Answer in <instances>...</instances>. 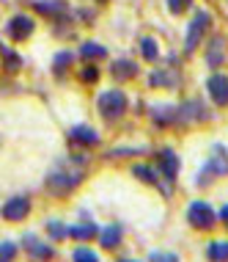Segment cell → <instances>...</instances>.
<instances>
[{
    "mask_svg": "<svg viewBox=\"0 0 228 262\" xmlns=\"http://www.w3.org/2000/svg\"><path fill=\"white\" fill-rule=\"evenodd\" d=\"M206 25H209V14H206V11H198V17L192 19L190 33H187V50H195V45H198V39L204 36Z\"/></svg>",
    "mask_w": 228,
    "mask_h": 262,
    "instance_id": "obj_1",
    "label": "cell"
},
{
    "mask_svg": "<svg viewBox=\"0 0 228 262\" xmlns=\"http://www.w3.org/2000/svg\"><path fill=\"white\" fill-rule=\"evenodd\" d=\"M31 31H33V19H31V17H14L11 25H9V33H11L14 39H22V36H28Z\"/></svg>",
    "mask_w": 228,
    "mask_h": 262,
    "instance_id": "obj_2",
    "label": "cell"
},
{
    "mask_svg": "<svg viewBox=\"0 0 228 262\" xmlns=\"http://www.w3.org/2000/svg\"><path fill=\"white\" fill-rule=\"evenodd\" d=\"M209 89L215 91V97L220 102H228V80H225V77H212Z\"/></svg>",
    "mask_w": 228,
    "mask_h": 262,
    "instance_id": "obj_3",
    "label": "cell"
},
{
    "mask_svg": "<svg viewBox=\"0 0 228 262\" xmlns=\"http://www.w3.org/2000/svg\"><path fill=\"white\" fill-rule=\"evenodd\" d=\"M168 3H170V11H176V14H179V11L187 9V6L192 3V0H168Z\"/></svg>",
    "mask_w": 228,
    "mask_h": 262,
    "instance_id": "obj_4",
    "label": "cell"
},
{
    "mask_svg": "<svg viewBox=\"0 0 228 262\" xmlns=\"http://www.w3.org/2000/svg\"><path fill=\"white\" fill-rule=\"evenodd\" d=\"M143 53L151 58V55H157V41L154 39H143Z\"/></svg>",
    "mask_w": 228,
    "mask_h": 262,
    "instance_id": "obj_5",
    "label": "cell"
},
{
    "mask_svg": "<svg viewBox=\"0 0 228 262\" xmlns=\"http://www.w3.org/2000/svg\"><path fill=\"white\" fill-rule=\"evenodd\" d=\"M83 53H85V55H105V50H102L99 45H85Z\"/></svg>",
    "mask_w": 228,
    "mask_h": 262,
    "instance_id": "obj_6",
    "label": "cell"
}]
</instances>
